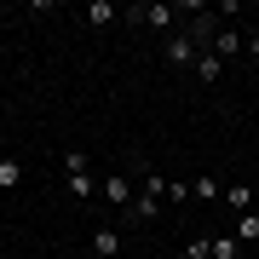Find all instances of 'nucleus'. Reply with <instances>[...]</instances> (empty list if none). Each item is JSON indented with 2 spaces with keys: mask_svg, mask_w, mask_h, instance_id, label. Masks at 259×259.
Segmentation results:
<instances>
[{
  "mask_svg": "<svg viewBox=\"0 0 259 259\" xmlns=\"http://www.w3.org/2000/svg\"><path fill=\"white\" fill-rule=\"evenodd\" d=\"M64 179H69L75 202H98V173H93V156H87V150H69L64 156Z\"/></svg>",
  "mask_w": 259,
  "mask_h": 259,
  "instance_id": "f257e3e1",
  "label": "nucleus"
},
{
  "mask_svg": "<svg viewBox=\"0 0 259 259\" xmlns=\"http://www.w3.org/2000/svg\"><path fill=\"white\" fill-rule=\"evenodd\" d=\"M133 196H139V185H133L127 173H104V179H98V202H110V207L127 213V207H133Z\"/></svg>",
  "mask_w": 259,
  "mask_h": 259,
  "instance_id": "f03ea898",
  "label": "nucleus"
},
{
  "mask_svg": "<svg viewBox=\"0 0 259 259\" xmlns=\"http://www.w3.org/2000/svg\"><path fill=\"white\" fill-rule=\"evenodd\" d=\"M196 58H202V47H196L190 35H173V40H167V69H196Z\"/></svg>",
  "mask_w": 259,
  "mask_h": 259,
  "instance_id": "7ed1b4c3",
  "label": "nucleus"
},
{
  "mask_svg": "<svg viewBox=\"0 0 259 259\" xmlns=\"http://www.w3.org/2000/svg\"><path fill=\"white\" fill-rule=\"evenodd\" d=\"M93 253L98 259H115L121 253V231H115V225H98V231H93Z\"/></svg>",
  "mask_w": 259,
  "mask_h": 259,
  "instance_id": "20e7f679",
  "label": "nucleus"
},
{
  "mask_svg": "<svg viewBox=\"0 0 259 259\" xmlns=\"http://www.w3.org/2000/svg\"><path fill=\"white\" fill-rule=\"evenodd\" d=\"M213 58H236V52H248V40L236 35V29H219V35H213V47H207Z\"/></svg>",
  "mask_w": 259,
  "mask_h": 259,
  "instance_id": "39448f33",
  "label": "nucleus"
},
{
  "mask_svg": "<svg viewBox=\"0 0 259 259\" xmlns=\"http://www.w3.org/2000/svg\"><path fill=\"white\" fill-rule=\"evenodd\" d=\"M190 196H196V202H225V185H219L213 173H196V179H190Z\"/></svg>",
  "mask_w": 259,
  "mask_h": 259,
  "instance_id": "423d86ee",
  "label": "nucleus"
},
{
  "mask_svg": "<svg viewBox=\"0 0 259 259\" xmlns=\"http://www.w3.org/2000/svg\"><path fill=\"white\" fill-rule=\"evenodd\" d=\"M225 207L231 213H253V185H225Z\"/></svg>",
  "mask_w": 259,
  "mask_h": 259,
  "instance_id": "0eeeda50",
  "label": "nucleus"
},
{
  "mask_svg": "<svg viewBox=\"0 0 259 259\" xmlns=\"http://www.w3.org/2000/svg\"><path fill=\"white\" fill-rule=\"evenodd\" d=\"M81 18H87V23H93V29H104V23H115V18H121V12L110 6V0H93V6H87V12H81Z\"/></svg>",
  "mask_w": 259,
  "mask_h": 259,
  "instance_id": "6e6552de",
  "label": "nucleus"
},
{
  "mask_svg": "<svg viewBox=\"0 0 259 259\" xmlns=\"http://www.w3.org/2000/svg\"><path fill=\"white\" fill-rule=\"evenodd\" d=\"M207 253H213V259H236V253H242L236 231H231V236H207Z\"/></svg>",
  "mask_w": 259,
  "mask_h": 259,
  "instance_id": "1a4fd4ad",
  "label": "nucleus"
},
{
  "mask_svg": "<svg viewBox=\"0 0 259 259\" xmlns=\"http://www.w3.org/2000/svg\"><path fill=\"white\" fill-rule=\"evenodd\" d=\"M196 75H202V81L213 87V81H219V75H225V58H213V52H202V58H196Z\"/></svg>",
  "mask_w": 259,
  "mask_h": 259,
  "instance_id": "9d476101",
  "label": "nucleus"
},
{
  "mask_svg": "<svg viewBox=\"0 0 259 259\" xmlns=\"http://www.w3.org/2000/svg\"><path fill=\"white\" fill-rule=\"evenodd\" d=\"M236 242H259V207L253 213H236Z\"/></svg>",
  "mask_w": 259,
  "mask_h": 259,
  "instance_id": "9b49d317",
  "label": "nucleus"
},
{
  "mask_svg": "<svg viewBox=\"0 0 259 259\" xmlns=\"http://www.w3.org/2000/svg\"><path fill=\"white\" fill-rule=\"evenodd\" d=\"M18 179H23V167L6 156V161H0V190H18Z\"/></svg>",
  "mask_w": 259,
  "mask_h": 259,
  "instance_id": "f8f14e48",
  "label": "nucleus"
},
{
  "mask_svg": "<svg viewBox=\"0 0 259 259\" xmlns=\"http://www.w3.org/2000/svg\"><path fill=\"white\" fill-rule=\"evenodd\" d=\"M185 259H213V253H207V236H196L190 248H185Z\"/></svg>",
  "mask_w": 259,
  "mask_h": 259,
  "instance_id": "ddd939ff",
  "label": "nucleus"
},
{
  "mask_svg": "<svg viewBox=\"0 0 259 259\" xmlns=\"http://www.w3.org/2000/svg\"><path fill=\"white\" fill-rule=\"evenodd\" d=\"M248 58H253V64H259V35H248Z\"/></svg>",
  "mask_w": 259,
  "mask_h": 259,
  "instance_id": "4468645a",
  "label": "nucleus"
}]
</instances>
